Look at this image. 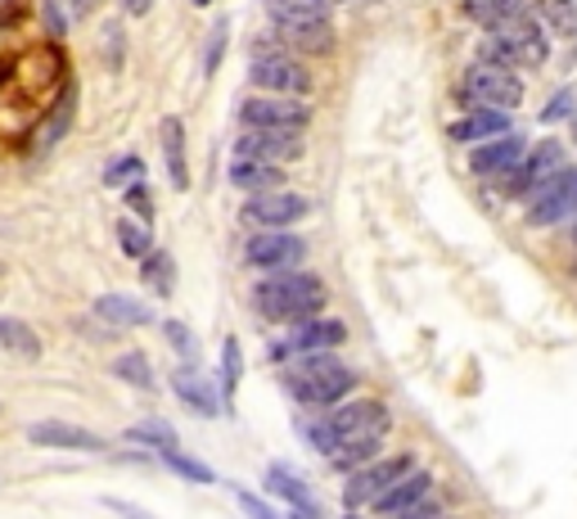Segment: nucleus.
<instances>
[{
    "instance_id": "obj_1",
    "label": "nucleus",
    "mask_w": 577,
    "mask_h": 519,
    "mask_svg": "<svg viewBox=\"0 0 577 519\" xmlns=\"http://www.w3.org/2000/svg\"><path fill=\"white\" fill-rule=\"evenodd\" d=\"M253 307L275 326H303L325 312V281L312 272H275L253 285Z\"/></svg>"
},
{
    "instance_id": "obj_2",
    "label": "nucleus",
    "mask_w": 577,
    "mask_h": 519,
    "mask_svg": "<svg viewBox=\"0 0 577 519\" xmlns=\"http://www.w3.org/2000/svg\"><path fill=\"white\" fill-rule=\"evenodd\" d=\"M288 394H294L303 407H325L334 411L352 388H356V370L343 366L334 353H321V357H303L294 370H288Z\"/></svg>"
},
{
    "instance_id": "obj_3",
    "label": "nucleus",
    "mask_w": 577,
    "mask_h": 519,
    "mask_svg": "<svg viewBox=\"0 0 577 519\" xmlns=\"http://www.w3.org/2000/svg\"><path fill=\"white\" fill-rule=\"evenodd\" d=\"M478 54L487 63H500V69H519V63H546L550 41L533 14H515V19H500L487 28Z\"/></svg>"
},
{
    "instance_id": "obj_4",
    "label": "nucleus",
    "mask_w": 577,
    "mask_h": 519,
    "mask_svg": "<svg viewBox=\"0 0 577 519\" xmlns=\"http://www.w3.org/2000/svg\"><path fill=\"white\" fill-rule=\"evenodd\" d=\"M460 100L474 109H496V113H510L524 100V82L515 69H500V63H469L465 78H460Z\"/></svg>"
},
{
    "instance_id": "obj_5",
    "label": "nucleus",
    "mask_w": 577,
    "mask_h": 519,
    "mask_svg": "<svg viewBox=\"0 0 577 519\" xmlns=\"http://www.w3.org/2000/svg\"><path fill=\"white\" fill-rule=\"evenodd\" d=\"M249 82L257 91H271L284 100H303L312 91V73L303 69V59H294L288 50H257L249 59Z\"/></svg>"
},
{
    "instance_id": "obj_6",
    "label": "nucleus",
    "mask_w": 577,
    "mask_h": 519,
    "mask_svg": "<svg viewBox=\"0 0 577 519\" xmlns=\"http://www.w3.org/2000/svg\"><path fill=\"white\" fill-rule=\"evenodd\" d=\"M240 118H244L249 132H275V136H303L312 126V109L303 100H284V95L244 100Z\"/></svg>"
},
{
    "instance_id": "obj_7",
    "label": "nucleus",
    "mask_w": 577,
    "mask_h": 519,
    "mask_svg": "<svg viewBox=\"0 0 577 519\" xmlns=\"http://www.w3.org/2000/svg\"><path fill=\"white\" fill-rule=\"evenodd\" d=\"M415 470V457L411 451H397V457H379L371 466H361L347 475V488H343V501L347 506H375L393 484H402L406 475Z\"/></svg>"
},
{
    "instance_id": "obj_8",
    "label": "nucleus",
    "mask_w": 577,
    "mask_h": 519,
    "mask_svg": "<svg viewBox=\"0 0 577 519\" xmlns=\"http://www.w3.org/2000/svg\"><path fill=\"white\" fill-rule=\"evenodd\" d=\"M568 163H564V145L559 141H541V145H533L528 154H524V163L510 172V176H500V185L510 190V194H519V200H533V194L555 176V172H564Z\"/></svg>"
},
{
    "instance_id": "obj_9",
    "label": "nucleus",
    "mask_w": 577,
    "mask_h": 519,
    "mask_svg": "<svg viewBox=\"0 0 577 519\" xmlns=\"http://www.w3.org/2000/svg\"><path fill=\"white\" fill-rule=\"evenodd\" d=\"M528 204H533V208H528V222H533V226H559V222L577 217V167L555 172Z\"/></svg>"
},
{
    "instance_id": "obj_10",
    "label": "nucleus",
    "mask_w": 577,
    "mask_h": 519,
    "mask_svg": "<svg viewBox=\"0 0 577 519\" xmlns=\"http://www.w3.org/2000/svg\"><path fill=\"white\" fill-rule=\"evenodd\" d=\"M307 257V240L294 231H266L249 240V267L257 272H298V263Z\"/></svg>"
},
{
    "instance_id": "obj_11",
    "label": "nucleus",
    "mask_w": 577,
    "mask_h": 519,
    "mask_svg": "<svg viewBox=\"0 0 577 519\" xmlns=\"http://www.w3.org/2000/svg\"><path fill=\"white\" fill-rule=\"evenodd\" d=\"M307 213H312V204L303 200V194H294V190L253 194V200L244 204V217L257 222V226H266V231H288V226H298Z\"/></svg>"
},
{
    "instance_id": "obj_12",
    "label": "nucleus",
    "mask_w": 577,
    "mask_h": 519,
    "mask_svg": "<svg viewBox=\"0 0 577 519\" xmlns=\"http://www.w3.org/2000/svg\"><path fill=\"white\" fill-rule=\"evenodd\" d=\"M343 339H347L343 320H325V316H316V320H303V326L288 330V339L275 344V357H321V353L338 348Z\"/></svg>"
},
{
    "instance_id": "obj_13",
    "label": "nucleus",
    "mask_w": 577,
    "mask_h": 519,
    "mask_svg": "<svg viewBox=\"0 0 577 519\" xmlns=\"http://www.w3.org/2000/svg\"><path fill=\"white\" fill-rule=\"evenodd\" d=\"M28 438L37 447H59V451H104L109 442L82 425H72V420H37L28 425Z\"/></svg>"
},
{
    "instance_id": "obj_14",
    "label": "nucleus",
    "mask_w": 577,
    "mask_h": 519,
    "mask_svg": "<svg viewBox=\"0 0 577 519\" xmlns=\"http://www.w3.org/2000/svg\"><path fill=\"white\" fill-rule=\"evenodd\" d=\"M271 41H280V50L288 54H325L334 45V32L325 19H294V23H275Z\"/></svg>"
},
{
    "instance_id": "obj_15",
    "label": "nucleus",
    "mask_w": 577,
    "mask_h": 519,
    "mask_svg": "<svg viewBox=\"0 0 577 519\" xmlns=\"http://www.w3.org/2000/svg\"><path fill=\"white\" fill-rule=\"evenodd\" d=\"M524 154H528V145H524V136H500V141H487V145H478L474 150V159H469V167L478 172V176H510L519 163H524Z\"/></svg>"
},
{
    "instance_id": "obj_16",
    "label": "nucleus",
    "mask_w": 577,
    "mask_h": 519,
    "mask_svg": "<svg viewBox=\"0 0 577 519\" xmlns=\"http://www.w3.org/2000/svg\"><path fill=\"white\" fill-rule=\"evenodd\" d=\"M172 394L185 403V407H194L199 416H216L222 411V388H216V379H207L203 370H194V366H185V370H176L172 375Z\"/></svg>"
},
{
    "instance_id": "obj_17",
    "label": "nucleus",
    "mask_w": 577,
    "mask_h": 519,
    "mask_svg": "<svg viewBox=\"0 0 577 519\" xmlns=\"http://www.w3.org/2000/svg\"><path fill=\"white\" fill-rule=\"evenodd\" d=\"M452 141L460 145H487V141H500V136H510V118L496 113V109H469L465 118H456L452 126Z\"/></svg>"
},
{
    "instance_id": "obj_18",
    "label": "nucleus",
    "mask_w": 577,
    "mask_h": 519,
    "mask_svg": "<svg viewBox=\"0 0 577 519\" xmlns=\"http://www.w3.org/2000/svg\"><path fill=\"white\" fill-rule=\"evenodd\" d=\"M266 492H275V497L288 506V515H307V519H316V515H321V506H316V497H312L307 479H303V475H294L288 466H271V470H266Z\"/></svg>"
},
{
    "instance_id": "obj_19",
    "label": "nucleus",
    "mask_w": 577,
    "mask_h": 519,
    "mask_svg": "<svg viewBox=\"0 0 577 519\" xmlns=\"http://www.w3.org/2000/svg\"><path fill=\"white\" fill-rule=\"evenodd\" d=\"M303 154V136H275V132H244L235 145V159H262V163H288Z\"/></svg>"
},
{
    "instance_id": "obj_20",
    "label": "nucleus",
    "mask_w": 577,
    "mask_h": 519,
    "mask_svg": "<svg viewBox=\"0 0 577 519\" xmlns=\"http://www.w3.org/2000/svg\"><path fill=\"white\" fill-rule=\"evenodd\" d=\"M91 312L104 320V326H118V330H140V326H154V312L144 307L140 298L131 294H100L91 303Z\"/></svg>"
},
{
    "instance_id": "obj_21",
    "label": "nucleus",
    "mask_w": 577,
    "mask_h": 519,
    "mask_svg": "<svg viewBox=\"0 0 577 519\" xmlns=\"http://www.w3.org/2000/svg\"><path fill=\"white\" fill-rule=\"evenodd\" d=\"M433 497V475L428 470H411L402 484H393L379 501H375V510L388 519V515H402V510H411V506H419V501H428Z\"/></svg>"
},
{
    "instance_id": "obj_22",
    "label": "nucleus",
    "mask_w": 577,
    "mask_h": 519,
    "mask_svg": "<svg viewBox=\"0 0 577 519\" xmlns=\"http://www.w3.org/2000/svg\"><path fill=\"white\" fill-rule=\"evenodd\" d=\"M159 141H163L168 181H172L176 190H190V163H185V122H181V118H163V122H159Z\"/></svg>"
},
{
    "instance_id": "obj_23",
    "label": "nucleus",
    "mask_w": 577,
    "mask_h": 519,
    "mask_svg": "<svg viewBox=\"0 0 577 519\" xmlns=\"http://www.w3.org/2000/svg\"><path fill=\"white\" fill-rule=\"evenodd\" d=\"M280 181H284V167H275V163H262V159H235L231 163V185H240L249 194H271Z\"/></svg>"
},
{
    "instance_id": "obj_24",
    "label": "nucleus",
    "mask_w": 577,
    "mask_h": 519,
    "mask_svg": "<svg viewBox=\"0 0 577 519\" xmlns=\"http://www.w3.org/2000/svg\"><path fill=\"white\" fill-rule=\"evenodd\" d=\"M0 348L23 357V362H37L41 357V335L28 326V320H14V316H0Z\"/></svg>"
},
{
    "instance_id": "obj_25",
    "label": "nucleus",
    "mask_w": 577,
    "mask_h": 519,
    "mask_svg": "<svg viewBox=\"0 0 577 519\" xmlns=\"http://www.w3.org/2000/svg\"><path fill=\"white\" fill-rule=\"evenodd\" d=\"M72 113H78V91L63 86V91H59V104L50 109V118H45V126H41V145H45V150H50V145H59V141L68 136Z\"/></svg>"
},
{
    "instance_id": "obj_26",
    "label": "nucleus",
    "mask_w": 577,
    "mask_h": 519,
    "mask_svg": "<svg viewBox=\"0 0 577 519\" xmlns=\"http://www.w3.org/2000/svg\"><path fill=\"white\" fill-rule=\"evenodd\" d=\"M140 276L150 281V289L159 294V298H172V289H176V267H172V253H163V248H154L150 257H140Z\"/></svg>"
},
{
    "instance_id": "obj_27",
    "label": "nucleus",
    "mask_w": 577,
    "mask_h": 519,
    "mask_svg": "<svg viewBox=\"0 0 577 519\" xmlns=\"http://www.w3.org/2000/svg\"><path fill=\"white\" fill-rule=\"evenodd\" d=\"M465 14L483 28L500 23V19H515V14H528V0H465Z\"/></svg>"
},
{
    "instance_id": "obj_28",
    "label": "nucleus",
    "mask_w": 577,
    "mask_h": 519,
    "mask_svg": "<svg viewBox=\"0 0 577 519\" xmlns=\"http://www.w3.org/2000/svg\"><path fill=\"white\" fill-rule=\"evenodd\" d=\"M113 375H118L122 384H131V388H154V366H150V357H144L140 348L113 357Z\"/></svg>"
},
{
    "instance_id": "obj_29",
    "label": "nucleus",
    "mask_w": 577,
    "mask_h": 519,
    "mask_svg": "<svg viewBox=\"0 0 577 519\" xmlns=\"http://www.w3.org/2000/svg\"><path fill=\"white\" fill-rule=\"evenodd\" d=\"M330 0H266V14L275 23H294V19H325Z\"/></svg>"
},
{
    "instance_id": "obj_30",
    "label": "nucleus",
    "mask_w": 577,
    "mask_h": 519,
    "mask_svg": "<svg viewBox=\"0 0 577 519\" xmlns=\"http://www.w3.org/2000/svg\"><path fill=\"white\" fill-rule=\"evenodd\" d=\"M126 442H144V451H176V434H172V425H163V420H144V425H131L126 429Z\"/></svg>"
},
{
    "instance_id": "obj_31",
    "label": "nucleus",
    "mask_w": 577,
    "mask_h": 519,
    "mask_svg": "<svg viewBox=\"0 0 577 519\" xmlns=\"http://www.w3.org/2000/svg\"><path fill=\"white\" fill-rule=\"evenodd\" d=\"M118 244H122L126 257H150V253H154V235H150V226H140V222H131V217L118 222Z\"/></svg>"
},
{
    "instance_id": "obj_32",
    "label": "nucleus",
    "mask_w": 577,
    "mask_h": 519,
    "mask_svg": "<svg viewBox=\"0 0 577 519\" xmlns=\"http://www.w3.org/2000/svg\"><path fill=\"white\" fill-rule=\"evenodd\" d=\"M163 466L172 470V475H181V479H190V484H216V475L203 466V461H194L190 451H163Z\"/></svg>"
},
{
    "instance_id": "obj_33",
    "label": "nucleus",
    "mask_w": 577,
    "mask_h": 519,
    "mask_svg": "<svg viewBox=\"0 0 577 519\" xmlns=\"http://www.w3.org/2000/svg\"><path fill=\"white\" fill-rule=\"evenodd\" d=\"M240 375H244L240 339H226V344H222V398H235V388H240Z\"/></svg>"
},
{
    "instance_id": "obj_34",
    "label": "nucleus",
    "mask_w": 577,
    "mask_h": 519,
    "mask_svg": "<svg viewBox=\"0 0 577 519\" xmlns=\"http://www.w3.org/2000/svg\"><path fill=\"white\" fill-rule=\"evenodd\" d=\"M226 41H231V23H226V19H216V28L207 32V45H203V73H216V69H222Z\"/></svg>"
},
{
    "instance_id": "obj_35",
    "label": "nucleus",
    "mask_w": 577,
    "mask_h": 519,
    "mask_svg": "<svg viewBox=\"0 0 577 519\" xmlns=\"http://www.w3.org/2000/svg\"><path fill=\"white\" fill-rule=\"evenodd\" d=\"M163 335H168V344H172L185 362H194V357H199V339H194V330L185 326V320H163Z\"/></svg>"
},
{
    "instance_id": "obj_36",
    "label": "nucleus",
    "mask_w": 577,
    "mask_h": 519,
    "mask_svg": "<svg viewBox=\"0 0 577 519\" xmlns=\"http://www.w3.org/2000/svg\"><path fill=\"white\" fill-rule=\"evenodd\" d=\"M122 200H126V208H131V217H144V226H150V222H154V194H150V185H144V181H135V185H126V194H122Z\"/></svg>"
},
{
    "instance_id": "obj_37",
    "label": "nucleus",
    "mask_w": 577,
    "mask_h": 519,
    "mask_svg": "<svg viewBox=\"0 0 577 519\" xmlns=\"http://www.w3.org/2000/svg\"><path fill=\"white\" fill-rule=\"evenodd\" d=\"M135 181H144V163L140 159H118L113 167H104V185H135Z\"/></svg>"
},
{
    "instance_id": "obj_38",
    "label": "nucleus",
    "mask_w": 577,
    "mask_h": 519,
    "mask_svg": "<svg viewBox=\"0 0 577 519\" xmlns=\"http://www.w3.org/2000/svg\"><path fill=\"white\" fill-rule=\"evenodd\" d=\"M546 19L555 23V28H564V32H573L577 28V14H573V6H568V0H546Z\"/></svg>"
},
{
    "instance_id": "obj_39",
    "label": "nucleus",
    "mask_w": 577,
    "mask_h": 519,
    "mask_svg": "<svg viewBox=\"0 0 577 519\" xmlns=\"http://www.w3.org/2000/svg\"><path fill=\"white\" fill-rule=\"evenodd\" d=\"M235 501H240V510H244L249 519H280L262 497H253V492H244V488H235Z\"/></svg>"
},
{
    "instance_id": "obj_40",
    "label": "nucleus",
    "mask_w": 577,
    "mask_h": 519,
    "mask_svg": "<svg viewBox=\"0 0 577 519\" xmlns=\"http://www.w3.org/2000/svg\"><path fill=\"white\" fill-rule=\"evenodd\" d=\"M104 54H109V63L113 69H122V28L109 19V28H104Z\"/></svg>"
},
{
    "instance_id": "obj_41",
    "label": "nucleus",
    "mask_w": 577,
    "mask_h": 519,
    "mask_svg": "<svg viewBox=\"0 0 577 519\" xmlns=\"http://www.w3.org/2000/svg\"><path fill=\"white\" fill-rule=\"evenodd\" d=\"M568 113H573V91H559V95L541 109V118H546V122H559V118H568Z\"/></svg>"
},
{
    "instance_id": "obj_42",
    "label": "nucleus",
    "mask_w": 577,
    "mask_h": 519,
    "mask_svg": "<svg viewBox=\"0 0 577 519\" xmlns=\"http://www.w3.org/2000/svg\"><path fill=\"white\" fill-rule=\"evenodd\" d=\"M388 519H443V506L438 501H419V506H411V510H402V515H388Z\"/></svg>"
},
{
    "instance_id": "obj_43",
    "label": "nucleus",
    "mask_w": 577,
    "mask_h": 519,
    "mask_svg": "<svg viewBox=\"0 0 577 519\" xmlns=\"http://www.w3.org/2000/svg\"><path fill=\"white\" fill-rule=\"evenodd\" d=\"M68 19H72V14H63V10L54 6V0H45V23H50V32H54V37H63V32H68Z\"/></svg>"
},
{
    "instance_id": "obj_44",
    "label": "nucleus",
    "mask_w": 577,
    "mask_h": 519,
    "mask_svg": "<svg viewBox=\"0 0 577 519\" xmlns=\"http://www.w3.org/2000/svg\"><path fill=\"white\" fill-rule=\"evenodd\" d=\"M113 515H122V519H159V515H150V510H140V506H131V501H104Z\"/></svg>"
},
{
    "instance_id": "obj_45",
    "label": "nucleus",
    "mask_w": 577,
    "mask_h": 519,
    "mask_svg": "<svg viewBox=\"0 0 577 519\" xmlns=\"http://www.w3.org/2000/svg\"><path fill=\"white\" fill-rule=\"evenodd\" d=\"M104 6V0H72V19H87V14H95Z\"/></svg>"
},
{
    "instance_id": "obj_46",
    "label": "nucleus",
    "mask_w": 577,
    "mask_h": 519,
    "mask_svg": "<svg viewBox=\"0 0 577 519\" xmlns=\"http://www.w3.org/2000/svg\"><path fill=\"white\" fill-rule=\"evenodd\" d=\"M150 10H154V0H126V14H135V19L150 14Z\"/></svg>"
},
{
    "instance_id": "obj_47",
    "label": "nucleus",
    "mask_w": 577,
    "mask_h": 519,
    "mask_svg": "<svg viewBox=\"0 0 577 519\" xmlns=\"http://www.w3.org/2000/svg\"><path fill=\"white\" fill-rule=\"evenodd\" d=\"M194 6H199V10H203V6H212V0H194Z\"/></svg>"
},
{
    "instance_id": "obj_48",
    "label": "nucleus",
    "mask_w": 577,
    "mask_h": 519,
    "mask_svg": "<svg viewBox=\"0 0 577 519\" xmlns=\"http://www.w3.org/2000/svg\"><path fill=\"white\" fill-rule=\"evenodd\" d=\"M573 244H577V226H573Z\"/></svg>"
},
{
    "instance_id": "obj_49",
    "label": "nucleus",
    "mask_w": 577,
    "mask_h": 519,
    "mask_svg": "<svg viewBox=\"0 0 577 519\" xmlns=\"http://www.w3.org/2000/svg\"><path fill=\"white\" fill-rule=\"evenodd\" d=\"M330 6H338V0H330Z\"/></svg>"
},
{
    "instance_id": "obj_50",
    "label": "nucleus",
    "mask_w": 577,
    "mask_h": 519,
    "mask_svg": "<svg viewBox=\"0 0 577 519\" xmlns=\"http://www.w3.org/2000/svg\"><path fill=\"white\" fill-rule=\"evenodd\" d=\"M347 519H356V515H347Z\"/></svg>"
}]
</instances>
